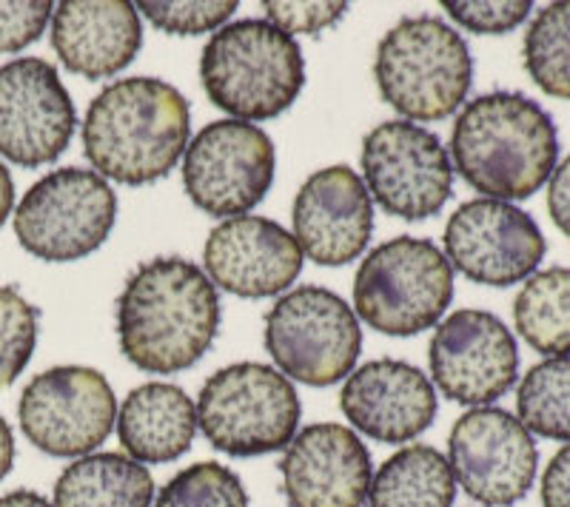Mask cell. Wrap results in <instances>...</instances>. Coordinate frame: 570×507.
Masks as SVG:
<instances>
[{"label": "cell", "mask_w": 570, "mask_h": 507, "mask_svg": "<svg viewBox=\"0 0 570 507\" xmlns=\"http://www.w3.org/2000/svg\"><path fill=\"white\" fill-rule=\"evenodd\" d=\"M522 58L531 80L544 95L570 100V0L539 9L525 32Z\"/></svg>", "instance_id": "4316f807"}, {"label": "cell", "mask_w": 570, "mask_h": 507, "mask_svg": "<svg viewBox=\"0 0 570 507\" xmlns=\"http://www.w3.org/2000/svg\"><path fill=\"white\" fill-rule=\"evenodd\" d=\"M442 9H445L462 29H468V32L508 34L525 23L533 7L528 0H505V3H476V0L462 3V0H445Z\"/></svg>", "instance_id": "4dcf8cb0"}, {"label": "cell", "mask_w": 570, "mask_h": 507, "mask_svg": "<svg viewBox=\"0 0 570 507\" xmlns=\"http://www.w3.org/2000/svg\"><path fill=\"white\" fill-rule=\"evenodd\" d=\"M220 319L214 282L183 257L142 262L117 297L120 351L146 374H180L200 362Z\"/></svg>", "instance_id": "6da1fadb"}, {"label": "cell", "mask_w": 570, "mask_h": 507, "mask_svg": "<svg viewBox=\"0 0 570 507\" xmlns=\"http://www.w3.org/2000/svg\"><path fill=\"white\" fill-rule=\"evenodd\" d=\"M20 430L49 456H89L117 422L115 390L86 365H58L38 374L18 402Z\"/></svg>", "instance_id": "7c38bea8"}, {"label": "cell", "mask_w": 570, "mask_h": 507, "mask_svg": "<svg viewBox=\"0 0 570 507\" xmlns=\"http://www.w3.org/2000/svg\"><path fill=\"white\" fill-rule=\"evenodd\" d=\"M448 463L473 501L511 507L533 488L539 450L531 430L502 408H471L448 436Z\"/></svg>", "instance_id": "4fadbf2b"}, {"label": "cell", "mask_w": 570, "mask_h": 507, "mask_svg": "<svg viewBox=\"0 0 570 507\" xmlns=\"http://www.w3.org/2000/svg\"><path fill=\"white\" fill-rule=\"evenodd\" d=\"M268 23L283 29L285 34H320L323 29L334 27L348 12V3H263Z\"/></svg>", "instance_id": "d6a6232c"}, {"label": "cell", "mask_w": 570, "mask_h": 507, "mask_svg": "<svg viewBox=\"0 0 570 507\" xmlns=\"http://www.w3.org/2000/svg\"><path fill=\"white\" fill-rule=\"evenodd\" d=\"M12 209H14V182L7 166L0 163V226L9 220Z\"/></svg>", "instance_id": "74e56055"}, {"label": "cell", "mask_w": 570, "mask_h": 507, "mask_svg": "<svg viewBox=\"0 0 570 507\" xmlns=\"http://www.w3.org/2000/svg\"><path fill=\"white\" fill-rule=\"evenodd\" d=\"M52 46L69 72L115 78L140 52V14L126 0H63L52 14Z\"/></svg>", "instance_id": "44dd1931"}, {"label": "cell", "mask_w": 570, "mask_h": 507, "mask_svg": "<svg viewBox=\"0 0 570 507\" xmlns=\"http://www.w3.org/2000/svg\"><path fill=\"white\" fill-rule=\"evenodd\" d=\"M191 111L183 91L160 78H120L89 103L83 151L104 180L149 186L186 155Z\"/></svg>", "instance_id": "7a4b0ae2"}, {"label": "cell", "mask_w": 570, "mask_h": 507, "mask_svg": "<svg viewBox=\"0 0 570 507\" xmlns=\"http://www.w3.org/2000/svg\"><path fill=\"white\" fill-rule=\"evenodd\" d=\"M365 189L391 217L416 222L440 215L454 195V163L434 131L389 120L363 140Z\"/></svg>", "instance_id": "8fae6325"}, {"label": "cell", "mask_w": 570, "mask_h": 507, "mask_svg": "<svg viewBox=\"0 0 570 507\" xmlns=\"http://www.w3.org/2000/svg\"><path fill=\"white\" fill-rule=\"evenodd\" d=\"M208 280L234 297L283 294L303 271V248L294 235L266 217H232L212 228L203 248Z\"/></svg>", "instance_id": "d6986e66"}, {"label": "cell", "mask_w": 570, "mask_h": 507, "mask_svg": "<svg viewBox=\"0 0 570 507\" xmlns=\"http://www.w3.org/2000/svg\"><path fill=\"white\" fill-rule=\"evenodd\" d=\"M277 169L272 137L246 120H214L183 155L188 200L208 217H246L266 200Z\"/></svg>", "instance_id": "30bf717a"}, {"label": "cell", "mask_w": 570, "mask_h": 507, "mask_svg": "<svg viewBox=\"0 0 570 507\" xmlns=\"http://www.w3.org/2000/svg\"><path fill=\"white\" fill-rule=\"evenodd\" d=\"M117 436L135 463H175L197 436V405L169 382L135 388L117 414Z\"/></svg>", "instance_id": "7402d4cb"}, {"label": "cell", "mask_w": 570, "mask_h": 507, "mask_svg": "<svg viewBox=\"0 0 570 507\" xmlns=\"http://www.w3.org/2000/svg\"><path fill=\"white\" fill-rule=\"evenodd\" d=\"M142 18L151 27L166 34H206L226 27V20L237 12L234 0H208V3H157V0H142L137 3Z\"/></svg>", "instance_id": "f546056e"}, {"label": "cell", "mask_w": 570, "mask_h": 507, "mask_svg": "<svg viewBox=\"0 0 570 507\" xmlns=\"http://www.w3.org/2000/svg\"><path fill=\"white\" fill-rule=\"evenodd\" d=\"M299 414V397L288 377L259 362L220 368L197 397V428L212 448L243 459L288 448Z\"/></svg>", "instance_id": "52a82bcc"}, {"label": "cell", "mask_w": 570, "mask_h": 507, "mask_svg": "<svg viewBox=\"0 0 570 507\" xmlns=\"http://www.w3.org/2000/svg\"><path fill=\"white\" fill-rule=\"evenodd\" d=\"M155 479L126 454L80 456L55 481V507H151Z\"/></svg>", "instance_id": "603a6c76"}, {"label": "cell", "mask_w": 570, "mask_h": 507, "mask_svg": "<svg viewBox=\"0 0 570 507\" xmlns=\"http://www.w3.org/2000/svg\"><path fill=\"white\" fill-rule=\"evenodd\" d=\"M0 507H55L46 496L35 490H12V494L0 496Z\"/></svg>", "instance_id": "8d00e7d4"}, {"label": "cell", "mask_w": 570, "mask_h": 507, "mask_svg": "<svg viewBox=\"0 0 570 507\" xmlns=\"http://www.w3.org/2000/svg\"><path fill=\"white\" fill-rule=\"evenodd\" d=\"M374 80L402 118L434 123L465 103L473 58L465 38L445 20L416 14L400 20L376 46Z\"/></svg>", "instance_id": "5b68a950"}, {"label": "cell", "mask_w": 570, "mask_h": 507, "mask_svg": "<svg viewBox=\"0 0 570 507\" xmlns=\"http://www.w3.org/2000/svg\"><path fill=\"white\" fill-rule=\"evenodd\" d=\"M14 465V434L9 428V422L0 414V481L7 479L9 470Z\"/></svg>", "instance_id": "d590c367"}, {"label": "cell", "mask_w": 570, "mask_h": 507, "mask_svg": "<svg viewBox=\"0 0 570 507\" xmlns=\"http://www.w3.org/2000/svg\"><path fill=\"white\" fill-rule=\"evenodd\" d=\"M200 80L208 100L232 120H274L303 91V49L268 20H234L203 49Z\"/></svg>", "instance_id": "277c9868"}, {"label": "cell", "mask_w": 570, "mask_h": 507, "mask_svg": "<svg viewBox=\"0 0 570 507\" xmlns=\"http://www.w3.org/2000/svg\"><path fill=\"white\" fill-rule=\"evenodd\" d=\"M55 7L46 0L0 3V54H12L32 46L52 20Z\"/></svg>", "instance_id": "1f68e13d"}, {"label": "cell", "mask_w": 570, "mask_h": 507, "mask_svg": "<svg viewBox=\"0 0 570 507\" xmlns=\"http://www.w3.org/2000/svg\"><path fill=\"white\" fill-rule=\"evenodd\" d=\"M548 215L553 226L570 237V155L553 169L551 186H548Z\"/></svg>", "instance_id": "e575fe53"}, {"label": "cell", "mask_w": 570, "mask_h": 507, "mask_svg": "<svg viewBox=\"0 0 570 507\" xmlns=\"http://www.w3.org/2000/svg\"><path fill=\"white\" fill-rule=\"evenodd\" d=\"M519 337L544 357H570V268L531 274L513 299Z\"/></svg>", "instance_id": "d4e9b609"}, {"label": "cell", "mask_w": 570, "mask_h": 507, "mask_svg": "<svg viewBox=\"0 0 570 507\" xmlns=\"http://www.w3.org/2000/svg\"><path fill=\"white\" fill-rule=\"evenodd\" d=\"M517 410L531 434L570 443V357L533 365L519 382Z\"/></svg>", "instance_id": "484cf974"}, {"label": "cell", "mask_w": 570, "mask_h": 507, "mask_svg": "<svg viewBox=\"0 0 570 507\" xmlns=\"http://www.w3.org/2000/svg\"><path fill=\"white\" fill-rule=\"evenodd\" d=\"M548 242L528 211L502 200H468L445 226V257L471 282L508 288L537 274Z\"/></svg>", "instance_id": "5bb4252c"}, {"label": "cell", "mask_w": 570, "mask_h": 507, "mask_svg": "<svg viewBox=\"0 0 570 507\" xmlns=\"http://www.w3.org/2000/svg\"><path fill=\"white\" fill-rule=\"evenodd\" d=\"M428 362L448 399L485 408L517 382L519 348L511 328L497 314L462 308L436 326Z\"/></svg>", "instance_id": "2e32d148"}, {"label": "cell", "mask_w": 570, "mask_h": 507, "mask_svg": "<svg viewBox=\"0 0 570 507\" xmlns=\"http://www.w3.org/2000/svg\"><path fill=\"white\" fill-rule=\"evenodd\" d=\"M263 339L283 377L288 374L312 388H328L354 371L363 328L340 294L303 286L268 308Z\"/></svg>", "instance_id": "ba28073f"}, {"label": "cell", "mask_w": 570, "mask_h": 507, "mask_svg": "<svg viewBox=\"0 0 570 507\" xmlns=\"http://www.w3.org/2000/svg\"><path fill=\"white\" fill-rule=\"evenodd\" d=\"M451 157L462 180L488 200H528L557 169L559 135L537 100L491 91L460 111Z\"/></svg>", "instance_id": "3957f363"}, {"label": "cell", "mask_w": 570, "mask_h": 507, "mask_svg": "<svg viewBox=\"0 0 570 507\" xmlns=\"http://www.w3.org/2000/svg\"><path fill=\"white\" fill-rule=\"evenodd\" d=\"M451 299L454 268L431 240L394 237L356 268L354 314L389 337H414L434 328Z\"/></svg>", "instance_id": "8992f818"}, {"label": "cell", "mask_w": 570, "mask_h": 507, "mask_svg": "<svg viewBox=\"0 0 570 507\" xmlns=\"http://www.w3.org/2000/svg\"><path fill=\"white\" fill-rule=\"evenodd\" d=\"M283 496L292 507H363L371 488V454L356 430L317 422L299 430L283 459Z\"/></svg>", "instance_id": "e0dca14e"}, {"label": "cell", "mask_w": 570, "mask_h": 507, "mask_svg": "<svg viewBox=\"0 0 570 507\" xmlns=\"http://www.w3.org/2000/svg\"><path fill=\"white\" fill-rule=\"evenodd\" d=\"M345 419L376 443H411L436 417V390L431 379L400 359L374 362L348 374L340 394Z\"/></svg>", "instance_id": "ffe728a7"}, {"label": "cell", "mask_w": 570, "mask_h": 507, "mask_svg": "<svg viewBox=\"0 0 570 507\" xmlns=\"http://www.w3.org/2000/svg\"><path fill=\"white\" fill-rule=\"evenodd\" d=\"M155 507H248L246 485L220 463H197L171 476Z\"/></svg>", "instance_id": "83f0119b"}, {"label": "cell", "mask_w": 570, "mask_h": 507, "mask_svg": "<svg viewBox=\"0 0 570 507\" xmlns=\"http://www.w3.org/2000/svg\"><path fill=\"white\" fill-rule=\"evenodd\" d=\"M292 220L303 257L317 266H345L374 235V202L351 166H328L299 186Z\"/></svg>", "instance_id": "ac0fdd59"}, {"label": "cell", "mask_w": 570, "mask_h": 507, "mask_svg": "<svg viewBox=\"0 0 570 507\" xmlns=\"http://www.w3.org/2000/svg\"><path fill=\"white\" fill-rule=\"evenodd\" d=\"M456 479L451 463L431 445H409L371 476V507H451Z\"/></svg>", "instance_id": "cb8c5ba5"}, {"label": "cell", "mask_w": 570, "mask_h": 507, "mask_svg": "<svg viewBox=\"0 0 570 507\" xmlns=\"http://www.w3.org/2000/svg\"><path fill=\"white\" fill-rule=\"evenodd\" d=\"M78 111L58 69L43 58L0 66V155L23 169L55 163L71 143Z\"/></svg>", "instance_id": "9a60e30c"}, {"label": "cell", "mask_w": 570, "mask_h": 507, "mask_svg": "<svg viewBox=\"0 0 570 507\" xmlns=\"http://www.w3.org/2000/svg\"><path fill=\"white\" fill-rule=\"evenodd\" d=\"M542 507H570V443L562 445L544 468Z\"/></svg>", "instance_id": "836d02e7"}, {"label": "cell", "mask_w": 570, "mask_h": 507, "mask_svg": "<svg viewBox=\"0 0 570 507\" xmlns=\"http://www.w3.org/2000/svg\"><path fill=\"white\" fill-rule=\"evenodd\" d=\"M117 197L98 171L66 166L40 177L14 209V237L32 257L75 262L109 240Z\"/></svg>", "instance_id": "9c48e42d"}, {"label": "cell", "mask_w": 570, "mask_h": 507, "mask_svg": "<svg viewBox=\"0 0 570 507\" xmlns=\"http://www.w3.org/2000/svg\"><path fill=\"white\" fill-rule=\"evenodd\" d=\"M40 314L18 288L0 286V390L27 371L38 345Z\"/></svg>", "instance_id": "f1b7e54d"}]
</instances>
